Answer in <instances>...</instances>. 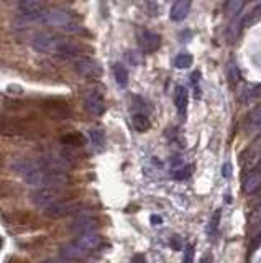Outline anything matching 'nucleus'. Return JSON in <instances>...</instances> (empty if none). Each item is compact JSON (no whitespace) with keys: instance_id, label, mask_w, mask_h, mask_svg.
I'll return each mask as SVG.
<instances>
[{"instance_id":"7c9ffc66","label":"nucleus","mask_w":261,"mask_h":263,"mask_svg":"<svg viewBox=\"0 0 261 263\" xmlns=\"http://www.w3.org/2000/svg\"><path fill=\"white\" fill-rule=\"evenodd\" d=\"M222 175L225 176V178H230V175H232V166H230V163H225V165H223Z\"/></svg>"},{"instance_id":"4468645a","label":"nucleus","mask_w":261,"mask_h":263,"mask_svg":"<svg viewBox=\"0 0 261 263\" xmlns=\"http://www.w3.org/2000/svg\"><path fill=\"white\" fill-rule=\"evenodd\" d=\"M191 8V2H186V0H179V2H174L171 7V20L173 21H183L189 13Z\"/></svg>"},{"instance_id":"39448f33","label":"nucleus","mask_w":261,"mask_h":263,"mask_svg":"<svg viewBox=\"0 0 261 263\" xmlns=\"http://www.w3.org/2000/svg\"><path fill=\"white\" fill-rule=\"evenodd\" d=\"M82 204L77 201H58L53 206L46 209V216H50L53 219H60V217H67L74 216V214L81 212Z\"/></svg>"},{"instance_id":"a878e982","label":"nucleus","mask_w":261,"mask_h":263,"mask_svg":"<svg viewBox=\"0 0 261 263\" xmlns=\"http://www.w3.org/2000/svg\"><path fill=\"white\" fill-rule=\"evenodd\" d=\"M191 175V166H181V168L173 170V176L176 179H184Z\"/></svg>"},{"instance_id":"f704fd0d","label":"nucleus","mask_w":261,"mask_h":263,"mask_svg":"<svg viewBox=\"0 0 261 263\" xmlns=\"http://www.w3.org/2000/svg\"><path fill=\"white\" fill-rule=\"evenodd\" d=\"M255 202H257V206H260V204H261V191L257 192V196H255Z\"/></svg>"},{"instance_id":"aec40b11","label":"nucleus","mask_w":261,"mask_h":263,"mask_svg":"<svg viewBox=\"0 0 261 263\" xmlns=\"http://www.w3.org/2000/svg\"><path fill=\"white\" fill-rule=\"evenodd\" d=\"M89 137H90V142H92L95 148H102L105 145V133H104V130H100V128H90Z\"/></svg>"},{"instance_id":"0eeeda50","label":"nucleus","mask_w":261,"mask_h":263,"mask_svg":"<svg viewBox=\"0 0 261 263\" xmlns=\"http://www.w3.org/2000/svg\"><path fill=\"white\" fill-rule=\"evenodd\" d=\"M74 69L77 71L79 76L87 78V79H92V78L100 76V66H99V63L95 61V60H92V58H89V56H79V58H76V61H74Z\"/></svg>"},{"instance_id":"c85d7f7f","label":"nucleus","mask_w":261,"mask_h":263,"mask_svg":"<svg viewBox=\"0 0 261 263\" xmlns=\"http://www.w3.org/2000/svg\"><path fill=\"white\" fill-rule=\"evenodd\" d=\"M218 221H220V211H217L214 212V216H212V219H210V230H212V234L215 232L217 230V227H218Z\"/></svg>"},{"instance_id":"c756f323","label":"nucleus","mask_w":261,"mask_h":263,"mask_svg":"<svg viewBox=\"0 0 261 263\" xmlns=\"http://www.w3.org/2000/svg\"><path fill=\"white\" fill-rule=\"evenodd\" d=\"M193 84H194V89H196V97H199V94H200V89H199V78H200V74H199V71H196V73H193Z\"/></svg>"},{"instance_id":"1a4fd4ad","label":"nucleus","mask_w":261,"mask_h":263,"mask_svg":"<svg viewBox=\"0 0 261 263\" xmlns=\"http://www.w3.org/2000/svg\"><path fill=\"white\" fill-rule=\"evenodd\" d=\"M30 199H31V202L35 204V206L43 207L45 211L50 206H53L55 202L61 201L58 189H36V191L31 192Z\"/></svg>"},{"instance_id":"9d476101","label":"nucleus","mask_w":261,"mask_h":263,"mask_svg":"<svg viewBox=\"0 0 261 263\" xmlns=\"http://www.w3.org/2000/svg\"><path fill=\"white\" fill-rule=\"evenodd\" d=\"M74 244H76L79 249H81L84 254L89 255L90 252L97 250L100 245H102V239H100V235L97 232H90V234H84V235H79L76 240H72Z\"/></svg>"},{"instance_id":"6e6552de","label":"nucleus","mask_w":261,"mask_h":263,"mask_svg":"<svg viewBox=\"0 0 261 263\" xmlns=\"http://www.w3.org/2000/svg\"><path fill=\"white\" fill-rule=\"evenodd\" d=\"M136 38H138V45H140V48L146 53L156 51L159 45H161V36H159L158 33H154V31H151V30H146V28L138 30Z\"/></svg>"},{"instance_id":"f257e3e1","label":"nucleus","mask_w":261,"mask_h":263,"mask_svg":"<svg viewBox=\"0 0 261 263\" xmlns=\"http://www.w3.org/2000/svg\"><path fill=\"white\" fill-rule=\"evenodd\" d=\"M12 168L17 175H20L30 186H36L38 189H60L69 182V176L66 173H56V171L46 170L40 160L31 158H18L12 163Z\"/></svg>"},{"instance_id":"473e14b6","label":"nucleus","mask_w":261,"mask_h":263,"mask_svg":"<svg viewBox=\"0 0 261 263\" xmlns=\"http://www.w3.org/2000/svg\"><path fill=\"white\" fill-rule=\"evenodd\" d=\"M43 263H69L65 259H51V260H45Z\"/></svg>"},{"instance_id":"20e7f679","label":"nucleus","mask_w":261,"mask_h":263,"mask_svg":"<svg viewBox=\"0 0 261 263\" xmlns=\"http://www.w3.org/2000/svg\"><path fill=\"white\" fill-rule=\"evenodd\" d=\"M240 163H242L245 175H248L250 171H253L255 168H258L261 165V135L242 153Z\"/></svg>"},{"instance_id":"5701e85b","label":"nucleus","mask_w":261,"mask_h":263,"mask_svg":"<svg viewBox=\"0 0 261 263\" xmlns=\"http://www.w3.org/2000/svg\"><path fill=\"white\" fill-rule=\"evenodd\" d=\"M245 2H238V0H230V2L225 3V8H227V13L230 15V17H233V15H238L240 12H242Z\"/></svg>"},{"instance_id":"7ed1b4c3","label":"nucleus","mask_w":261,"mask_h":263,"mask_svg":"<svg viewBox=\"0 0 261 263\" xmlns=\"http://www.w3.org/2000/svg\"><path fill=\"white\" fill-rule=\"evenodd\" d=\"M31 48L40 53H56V55H61L66 58H74V56L79 58V53H81V48L76 43L69 41L55 33L35 35L31 38Z\"/></svg>"},{"instance_id":"412c9836","label":"nucleus","mask_w":261,"mask_h":263,"mask_svg":"<svg viewBox=\"0 0 261 263\" xmlns=\"http://www.w3.org/2000/svg\"><path fill=\"white\" fill-rule=\"evenodd\" d=\"M61 142L65 145H69V147H82L84 138L79 133H67V135L61 137Z\"/></svg>"},{"instance_id":"6ab92c4d","label":"nucleus","mask_w":261,"mask_h":263,"mask_svg":"<svg viewBox=\"0 0 261 263\" xmlns=\"http://www.w3.org/2000/svg\"><path fill=\"white\" fill-rule=\"evenodd\" d=\"M114 76L120 88H127V84H129V71L122 63L114 64Z\"/></svg>"},{"instance_id":"cd10ccee","label":"nucleus","mask_w":261,"mask_h":263,"mask_svg":"<svg viewBox=\"0 0 261 263\" xmlns=\"http://www.w3.org/2000/svg\"><path fill=\"white\" fill-rule=\"evenodd\" d=\"M183 263H194V247L189 245L184 252V260Z\"/></svg>"},{"instance_id":"9b49d317","label":"nucleus","mask_w":261,"mask_h":263,"mask_svg":"<svg viewBox=\"0 0 261 263\" xmlns=\"http://www.w3.org/2000/svg\"><path fill=\"white\" fill-rule=\"evenodd\" d=\"M69 229H71V232L76 234V235L90 234V232H95V229H97V221L92 219V217L81 216V217H77L71 225H69Z\"/></svg>"},{"instance_id":"393cba45","label":"nucleus","mask_w":261,"mask_h":263,"mask_svg":"<svg viewBox=\"0 0 261 263\" xmlns=\"http://www.w3.org/2000/svg\"><path fill=\"white\" fill-rule=\"evenodd\" d=\"M227 73H228V78H230V81H232L233 84L240 81V69H238V66L235 64V61H230V63H228Z\"/></svg>"},{"instance_id":"a211bd4d","label":"nucleus","mask_w":261,"mask_h":263,"mask_svg":"<svg viewBox=\"0 0 261 263\" xmlns=\"http://www.w3.org/2000/svg\"><path fill=\"white\" fill-rule=\"evenodd\" d=\"M131 123H133V128L140 133L146 132L150 128V119H148V115L140 114V112H133L131 114Z\"/></svg>"},{"instance_id":"f03ea898","label":"nucleus","mask_w":261,"mask_h":263,"mask_svg":"<svg viewBox=\"0 0 261 263\" xmlns=\"http://www.w3.org/2000/svg\"><path fill=\"white\" fill-rule=\"evenodd\" d=\"M43 23L48 26H56L67 31H77L81 26L76 23L74 15L66 8H48L36 15H20L13 20V26L17 28H25V26Z\"/></svg>"},{"instance_id":"c9c22d12","label":"nucleus","mask_w":261,"mask_h":263,"mask_svg":"<svg viewBox=\"0 0 261 263\" xmlns=\"http://www.w3.org/2000/svg\"><path fill=\"white\" fill-rule=\"evenodd\" d=\"M199 263H212V260H210V257H202Z\"/></svg>"},{"instance_id":"bb28decb","label":"nucleus","mask_w":261,"mask_h":263,"mask_svg":"<svg viewBox=\"0 0 261 263\" xmlns=\"http://www.w3.org/2000/svg\"><path fill=\"white\" fill-rule=\"evenodd\" d=\"M261 247V232L257 234V235H253V239H252V244H250V254H253V252H257L258 249Z\"/></svg>"},{"instance_id":"ddd939ff","label":"nucleus","mask_w":261,"mask_h":263,"mask_svg":"<svg viewBox=\"0 0 261 263\" xmlns=\"http://www.w3.org/2000/svg\"><path fill=\"white\" fill-rule=\"evenodd\" d=\"M245 130L248 135H258L261 133V104L257 105L250 112L247 120H245Z\"/></svg>"},{"instance_id":"f8f14e48","label":"nucleus","mask_w":261,"mask_h":263,"mask_svg":"<svg viewBox=\"0 0 261 263\" xmlns=\"http://www.w3.org/2000/svg\"><path fill=\"white\" fill-rule=\"evenodd\" d=\"M261 189V165L253 171H250L248 175H245L243 179V191L247 194H255Z\"/></svg>"},{"instance_id":"f3484780","label":"nucleus","mask_w":261,"mask_h":263,"mask_svg":"<svg viewBox=\"0 0 261 263\" xmlns=\"http://www.w3.org/2000/svg\"><path fill=\"white\" fill-rule=\"evenodd\" d=\"M255 99H261V84L257 86H245V88L240 90V100L243 104H248Z\"/></svg>"},{"instance_id":"2f4dec72","label":"nucleus","mask_w":261,"mask_h":263,"mask_svg":"<svg viewBox=\"0 0 261 263\" xmlns=\"http://www.w3.org/2000/svg\"><path fill=\"white\" fill-rule=\"evenodd\" d=\"M131 263H146V259H145V255H141V254H136L135 257L131 259Z\"/></svg>"},{"instance_id":"423d86ee","label":"nucleus","mask_w":261,"mask_h":263,"mask_svg":"<svg viewBox=\"0 0 261 263\" xmlns=\"http://www.w3.org/2000/svg\"><path fill=\"white\" fill-rule=\"evenodd\" d=\"M84 107L90 115H102L105 112V99L100 90L89 89L84 95Z\"/></svg>"},{"instance_id":"4be33fe9","label":"nucleus","mask_w":261,"mask_h":263,"mask_svg":"<svg viewBox=\"0 0 261 263\" xmlns=\"http://www.w3.org/2000/svg\"><path fill=\"white\" fill-rule=\"evenodd\" d=\"M191 64H193V56L188 55V53H181V55L176 56V60H174V66L179 68V69L189 68Z\"/></svg>"},{"instance_id":"b1692460","label":"nucleus","mask_w":261,"mask_h":263,"mask_svg":"<svg viewBox=\"0 0 261 263\" xmlns=\"http://www.w3.org/2000/svg\"><path fill=\"white\" fill-rule=\"evenodd\" d=\"M252 229L255 230L257 234L261 232V204L260 206H257V209H255V212H253V216H252ZM255 234V235H257Z\"/></svg>"},{"instance_id":"72a5a7b5","label":"nucleus","mask_w":261,"mask_h":263,"mask_svg":"<svg viewBox=\"0 0 261 263\" xmlns=\"http://www.w3.org/2000/svg\"><path fill=\"white\" fill-rule=\"evenodd\" d=\"M151 222H153V225H159V224H161V217H158V216H151Z\"/></svg>"},{"instance_id":"2eb2a0df","label":"nucleus","mask_w":261,"mask_h":263,"mask_svg":"<svg viewBox=\"0 0 261 263\" xmlns=\"http://www.w3.org/2000/svg\"><path fill=\"white\" fill-rule=\"evenodd\" d=\"M174 104L179 115H186V107H188V89L184 86H178L174 90Z\"/></svg>"},{"instance_id":"dca6fc26","label":"nucleus","mask_w":261,"mask_h":263,"mask_svg":"<svg viewBox=\"0 0 261 263\" xmlns=\"http://www.w3.org/2000/svg\"><path fill=\"white\" fill-rule=\"evenodd\" d=\"M17 7L20 8L22 15H36V13L43 12L45 3L36 2V0H25V2H18Z\"/></svg>"}]
</instances>
